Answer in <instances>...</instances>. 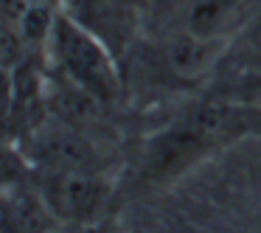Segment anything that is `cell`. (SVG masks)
<instances>
[{
    "label": "cell",
    "mask_w": 261,
    "mask_h": 233,
    "mask_svg": "<svg viewBox=\"0 0 261 233\" xmlns=\"http://www.w3.org/2000/svg\"><path fill=\"white\" fill-rule=\"evenodd\" d=\"M54 42L57 54L62 59L65 70L79 85L93 90L96 96H110L115 90V68L107 57L104 45L93 34H87L82 25H76L68 17H57L54 23Z\"/></svg>",
    "instance_id": "cell-1"
},
{
    "label": "cell",
    "mask_w": 261,
    "mask_h": 233,
    "mask_svg": "<svg viewBox=\"0 0 261 233\" xmlns=\"http://www.w3.org/2000/svg\"><path fill=\"white\" fill-rule=\"evenodd\" d=\"M239 0H191L188 6V34L214 40L227 29L230 17L236 14Z\"/></svg>",
    "instance_id": "cell-2"
},
{
    "label": "cell",
    "mask_w": 261,
    "mask_h": 233,
    "mask_svg": "<svg viewBox=\"0 0 261 233\" xmlns=\"http://www.w3.org/2000/svg\"><path fill=\"white\" fill-rule=\"evenodd\" d=\"M54 197H57L59 208L65 214H87L93 211L98 199V191L90 180H82V177L70 174V177H62V180L54 186Z\"/></svg>",
    "instance_id": "cell-3"
},
{
    "label": "cell",
    "mask_w": 261,
    "mask_h": 233,
    "mask_svg": "<svg viewBox=\"0 0 261 233\" xmlns=\"http://www.w3.org/2000/svg\"><path fill=\"white\" fill-rule=\"evenodd\" d=\"M211 54V40H202V37H194L186 31L182 42H177V48L171 51V62L180 73H197L199 68H205Z\"/></svg>",
    "instance_id": "cell-4"
},
{
    "label": "cell",
    "mask_w": 261,
    "mask_h": 233,
    "mask_svg": "<svg viewBox=\"0 0 261 233\" xmlns=\"http://www.w3.org/2000/svg\"><path fill=\"white\" fill-rule=\"evenodd\" d=\"M247 48H250L255 62H261V23L253 25V31H250V37H247Z\"/></svg>",
    "instance_id": "cell-5"
}]
</instances>
